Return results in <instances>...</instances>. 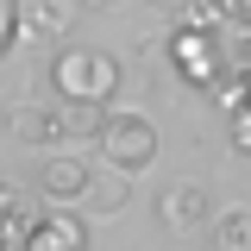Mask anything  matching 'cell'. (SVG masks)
<instances>
[{"mask_svg":"<svg viewBox=\"0 0 251 251\" xmlns=\"http://www.w3.org/2000/svg\"><path fill=\"white\" fill-rule=\"evenodd\" d=\"M50 88L57 100H82V107H107L120 88V63L94 44H63L50 57Z\"/></svg>","mask_w":251,"mask_h":251,"instance_id":"obj_1","label":"cell"},{"mask_svg":"<svg viewBox=\"0 0 251 251\" xmlns=\"http://www.w3.org/2000/svg\"><path fill=\"white\" fill-rule=\"evenodd\" d=\"M157 163V126L145 113H107V132H100V170L113 176H138Z\"/></svg>","mask_w":251,"mask_h":251,"instance_id":"obj_2","label":"cell"},{"mask_svg":"<svg viewBox=\"0 0 251 251\" xmlns=\"http://www.w3.org/2000/svg\"><path fill=\"white\" fill-rule=\"evenodd\" d=\"M170 69L188 88H220V31H176L170 38Z\"/></svg>","mask_w":251,"mask_h":251,"instance_id":"obj_3","label":"cell"},{"mask_svg":"<svg viewBox=\"0 0 251 251\" xmlns=\"http://www.w3.org/2000/svg\"><path fill=\"white\" fill-rule=\"evenodd\" d=\"M25 251H88V220L75 207H44L25 232Z\"/></svg>","mask_w":251,"mask_h":251,"instance_id":"obj_4","label":"cell"},{"mask_svg":"<svg viewBox=\"0 0 251 251\" xmlns=\"http://www.w3.org/2000/svg\"><path fill=\"white\" fill-rule=\"evenodd\" d=\"M88 182H94V163L88 157H50L44 170H38V195L50 201V207H69V201H88Z\"/></svg>","mask_w":251,"mask_h":251,"instance_id":"obj_5","label":"cell"},{"mask_svg":"<svg viewBox=\"0 0 251 251\" xmlns=\"http://www.w3.org/2000/svg\"><path fill=\"white\" fill-rule=\"evenodd\" d=\"M6 138L25 145V151H44V145L57 138V107H44V100H13V113H6Z\"/></svg>","mask_w":251,"mask_h":251,"instance_id":"obj_6","label":"cell"},{"mask_svg":"<svg viewBox=\"0 0 251 251\" xmlns=\"http://www.w3.org/2000/svg\"><path fill=\"white\" fill-rule=\"evenodd\" d=\"M207 201H214V195L201 182H170L163 188V226H170V232H201V226H207Z\"/></svg>","mask_w":251,"mask_h":251,"instance_id":"obj_7","label":"cell"},{"mask_svg":"<svg viewBox=\"0 0 251 251\" xmlns=\"http://www.w3.org/2000/svg\"><path fill=\"white\" fill-rule=\"evenodd\" d=\"M31 220H38V207L25 201V188H19V182H0V251H25Z\"/></svg>","mask_w":251,"mask_h":251,"instance_id":"obj_8","label":"cell"},{"mask_svg":"<svg viewBox=\"0 0 251 251\" xmlns=\"http://www.w3.org/2000/svg\"><path fill=\"white\" fill-rule=\"evenodd\" d=\"M132 201V182L126 176H113V170H94V182H88V201H82V214H100V220H113Z\"/></svg>","mask_w":251,"mask_h":251,"instance_id":"obj_9","label":"cell"},{"mask_svg":"<svg viewBox=\"0 0 251 251\" xmlns=\"http://www.w3.org/2000/svg\"><path fill=\"white\" fill-rule=\"evenodd\" d=\"M19 25L38 31V38H57V31L75 25V6H63V0H25L19 6Z\"/></svg>","mask_w":251,"mask_h":251,"instance_id":"obj_10","label":"cell"},{"mask_svg":"<svg viewBox=\"0 0 251 251\" xmlns=\"http://www.w3.org/2000/svg\"><path fill=\"white\" fill-rule=\"evenodd\" d=\"M100 132H107V107L57 100V138H100Z\"/></svg>","mask_w":251,"mask_h":251,"instance_id":"obj_11","label":"cell"},{"mask_svg":"<svg viewBox=\"0 0 251 251\" xmlns=\"http://www.w3.org/2000/svg\"><path fill=\"white\" fill-rule=\"evenodd\" d=\"M214 251H251V207L214 220Z\"/></svg>","mask_w":251,"mask_h":251,"instance_id":"obj_12","label":"cell"},{"mask_svg":"<svg viewBox=\"0 0 251 251\" xmlns=\"http://www.w3.org/2000/svg\"><path fill=\"white\" fill-rule=\"evenodd\" d=\"M13 31H19V6H13V0H0V57H6Z\"/></svg>","mask_w":251,"mask_h":251,"instance_id":"obj_13","label":"cell"},{"mask_svg":"<svg viewBox=\"0 0 251 251\" xmlns=\"http://www.w3.org/2000/svg\"><path fill=\"white\" fill-rule=\"evenodd\" d=\"M232 145H239V151H251V113H245V120H232Z\"/></svg>","mask_w":251,"mask_h":251,"instance_id":"obj_14","label":"cell"}]
</instances>
